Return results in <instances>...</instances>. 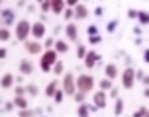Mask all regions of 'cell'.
<instances>
[{
	"mask_svg": "<svg viewBox=\"0 0 149 117\" xmlns=\"http://www.w3.org/2000/svg\"><path fill=\"white\" fill-rule=\"evenodd\" d=\"M93 87H95V77L93 76H89V74H79V76L76 77V89L79 93L89 95V93L93 91Z\"/></svg>",
	"mask_w": 149,
	"mask_h": 117,
	"instance_id": "obj_1",
	"label": "cell"
},
{
	"mask_svg": "<svg viewBox=\"0 0 149 117\" xmlns=\"http://www.w3.org/2000/svg\"><path fill=\"white\" fill-rule=\"evenodd\" d=\"M30 29H32V25H30L26 19L17 21V25H15V38H17L19 42H26V38L30 36Z\"/></svg>",
	"mask_w": 149,
	"mask_h": 117,
	"instance_id": "obj_2",
	"label": "cell"
},
{
	"mask_svg": "<svg viewBox=\"0 0 149 117\" xmlns=\"http://www.w3.org/2000/svg\"><path fill=\"white\" fill-rule=\"evenodd\" d=\"M62 91H64V95H70L74 96L76 95V77H74L72 72H66L64 77H62Z\"/></svg>",
	"mask_w": 149,
	"mask_h": 117,
	"instance_id": "obj_3",
	"label": "cell"
},
{
	"mask_svg": "<svg viewBox=\"0 0 149 117\" xmlns=\"http://www.w3.org/2000/svg\"><path fill=\"white\" fill-rule=\"evenodd\" d=\"M134 81H136V70L128 66V68L121 74V83H123L125 89H132L134 87Z\"/></svg>",
	"mask_w": 149,
	"mask_h": 117,
	"instance_id": "obj_4",
	"label": "cell"
},
{
	"mask_svg": "<svg viewBox=\"0 0 149 117\" xmlns=\"http://www.w3.org/2000/svg\"><path fill=\"white\" fill-rule=\"evenodd\" d=\"M93 102H95V106L98 108V110H104V108L108 106V95H106L104 91H96L95 95H93Z\"/></svg>",
	"mask_w": 149,
	"mask_h": 117,
	"instance_id": "obj_5",
	"label": "cell"
},
{
	"mask_svg": "<svg viewBox=\"0 0 149 117\" xmlns=\"http://www.w3.org/2000/svg\"><path fill=\"white\" fill-rule=\"evenodd\" d=\"M58 53L55 51V49H45V53H44V57H40V62H45V64H49V66H53L55 62L58 61Z\"/></svg>",
	"mask_w": 149,
	"mask_h": 117,
	"instance_id": "obj_6",
	"label": "cell"
},
{
	"mask_svg": "<svg viewBox=\"0 0 149 117\" xmlns=\"http://www.w3.org/2000/svg\"><path fill=\"white\" fill-rule=\"evenodd\" d=\"M30 34H32L36 40H42V38L45 36V25H44V23H40V21H36L32 25V29H30Z\"/></svg>",
	"mask_w": 149,
	"mask_h": 117,
	"instance_id": "obj_7",
	"label": "cell"
},
{
	"mask_svg": "<svg viewBox=\"0 0 149 117\" xmlns=\"http://www.w3.org/2000/svg\"><path fill=\"white\" fill-rule=\"evenodd\" d=\"M83 61H85V68L91 70V68H95L96 62L100 61V55H98L96 51H87V57H85Z\"/></svg>",
	"mask_w": 149,
	"mask_h": 117,
	"instance_id": "obj_8",
	"label": "cell"
},
{
	"mask_svg": "<svg viewBox=\"0 0 149 117\" xmlns=\"http://www.w3.org/2000/svg\"><path fill=\"white\" fill-rule=\"evenodd\" d=\"M77 36H79V30H77L76 23H68L66 25V38L70 42H77Z\"/></svg>",
	"mask_w": 149,
	"mask_h": 117,
	"instance_id": "obj_9",
	"label": "cell"
},
{
	"mask_svg": "<svg viewBox=\"0 0 149 117\" xmlns=\"http://www.w3.org/2000/svg\"><path fill=\"white\" fill-rule=\"evenodd\" d=\"M19 72H21V76H30L34 72V64L30 61H26V58H23L19 62Z\"/></svg>",
	"mask_w": 149,
	"mask_h": 117,
	"instance_id": "obj_10",
	"label": "cell"
},
{
	"mask_svg": "<svg viewBox=\"0 0 149 117\" xmlns=\"http://www.w3.org/2000/svg\"><path fill=\"white\" fill-rule=\"evenodd\" d=\"M25 49L30 53V55H40L44 47H42L40 42H25Z\"/></svg>",
	"mask_w": 149,
	"mask_h": 117,
	"instance_id": "obj_11",
	"label": "cell"
},
{
	"mask_svg": "<svg viewBox=\"0 0 149 117\" xmlns=\"http://www.w3.org/2000/svg\"><path fill=\"white\" fill-rule=\"evenodd\" d=\"M104 72H106V77H108V79H115L117 76H119V68H117L115 64H113V62H109V64H106V68H104Z\"/></svg>",
	"mask_w": 149,
	"mask_h": 117,
	"instance_id": "obj_12",
	"label": "cell"
},
{
	"mask_svg": "<svg viewBox=\"0 0 149 117\" xmlns=\"http://www.w3.org/2000/svg\"><path fill=\"white\" fill-rule=\"evenodd\" d=\"M13 83H15V77H13V74H10V72L4 74L2 79H0V87H2V89H11Z\"/></svg>",
	"mask_w": 149,
	"mask_h": 117,
	"instance_id": "obj_13",
	"label": "cell"
},
{
	"mask_svg": "<svg viewBox=\"0 0 149 117\" xmlns=\"http://www.w3.org/2000/svg\"><path fill=\"white\" fill-rule=\"evenodd\" d=\"M87 15H89V10L83 6V4H77L76 10H74V17L79 21V19H87Z\"/></svg>",
	"mask_w": 149,
	"mask_h": 117,
	"instance_id": "obj_14",
	"label": "cell"
},
{
	"mask_svg": "<svg viewBox=\"0 0 149 117\" xmlns=\"http://www.w3.org/2000/svg\"><path fill=\"white\" fill-rule=\"evenodd\" d=\"M64 10H66V4H64V0H53L51 2V11L53 13H64Z\"/></svg>",
	"mask_w": 149,
	"mask_h": 117,
	"instance_id": "obj_15",
	"label": "cell"
},
{
	"mask_svg": "<svg viewBox=\"0 0 149 117\" xmlns=\"http://www.w3.org/2000/svg\"><path fill=\"white\" fill-rule=\"evenodd\" d=\"M57 89H58V81L57 79H53L51 83L45 87V96H49V98H53L55 96V93H57Z\"/></svg>",
	"mask_w": 149,
	"mask_h": 117,
	"instance_id": "obj_16",
	"label": "cell"
},
{
	"mask_svg": "<svg viewBox=\"0 0 149 117\" xmlns=\"http://www.w3.org/2000/svg\"><path fill=\"white\" fill-rule=\"evenodd\" d=\"M13 106L19 108V110H26V108H29V100H26L25 96H15L13 98Z\"/></svg>",
	"mask_w": 149,
	"mask_h": 117,
	"instance_id": "obj_17",
	"label": "cell"
},
{
	"mask_svg": "<svg viewBox=\"0 0 149 117\" xmlns=\"http://www.w3.org/2000/svg\"><path fill=\"white\" fill-rule=\"evenodd\" d=\"M123 111H125V102H123V98H117L115 100V108H113V114H115L117 117H121Z\"/></svg>",
	"mask_w": 149,
	"mask_h": 117,
	"instance_id": "obj_18",
	"label": "cell"
},
{
	"mask_svg": "<svg viewBox=\"0 0 149 117\" xmlns=\"http://www.w3.org/2000/svg\"><path fill=\"white\" fill-rule=\"evenodd\" d=\"M55 51H57V53H66V51H68V44L62 42V40H57V42H55Z\"/></svg>",
	"mask_w": 149,
	"mask_h": 117,
	"instance_id": "obj_19",
	"label": "cell"
},
{
	"mask_svg": "<svg viewBox=\"0 0 149 117\" xmlns=\"http://www.w3.org/2000/svg\"><path fill=\"white\" fill-rule=\"evenodd\" d=\"M111 89H113V81L111 79H108V77H104V79H102L100 81V91H111Z\"/></svg>",
	"mask_w": 149,
	"mask_h": 117,
	"instance_id": "obj_20",
	"label": "cell"
},
{
	"mask_svg": "<svg viewBox=\"0 0 149 117\" xmlns=\"http://www.w3.org/2000/svg\"><path fill=\"white\" fill-rule=\"evenodd\" d=\"M77 117H91L87 104H79V108H77Z\"/></svg>",
	"mask_w": 149,
	"mask_h": 117,
	"instance_id": "obj_21",
	"label": "cell"
},
{
	"mask_svg": "<svg viewBox=\"0 0 149 117\" xmlns=\"http://www.w3.org/2000/svg\"><path fill=\"white\" fill-rule=\"evenodd\" d=\"M10 38H11V32L6 29V26H2V29H0V42H8Z\"/></svg>",
	"mask_w": 149,
	"mask_h": 117,
	"instance_id": "obj_22",
	"label": "cell"
},
{
	"mask_svg": "<svg viewBox=\"0 0 149 117\" xmlns=\"http://www.w3.org/2000/svg\"><path fill=\"white\" fill-rule=\"evenodd\" d=\"M64 72V64H62V61H57L53 64V74H57V76H61V74Z\"/></svg>",
	"mask_w": 149,
	"mask_h": 117,
	"instance_id": "obj_23",
	"label": "cell"
},
{
	"mask_svg": "<svg viewBox=\"0 0 149 117\" xmlns=\"http://www.w3.org/2000/svg\"><path fill=\"white\" fill-rule=\"evenodd\" d=\"M53 100H55V102H57V104H61V102H62V100H64V91H62V89H61V87H58V89H57V93H55V96H53Z\"/></svg>",
	"mask_w": 149,
	"mask_h": 117,
	"instance_id": "obj_24",
	"label": "cell"
},
{
	"mask_svg": "<svg viewBox=\"0 0 149 117\" xmlns=\"http://www.w3.org/2000/svg\"><path fill=\"white\" fill-rule=\"evenodd\" d=\"M34 115H36V110H30V108L19 110V117H34Z\"/></svg>",
	"mask_w": 149,
	"mask_h": 117,
	"instance_id": "obj_25",
	"label": "cell"
},
{
	"mask_svg": "<svg viewBox=\"0 0 149 117\" xmlns=\"http://www.w3.org/2000/svg\"><path fill=\"white\" fill-rule=\"evenodd\" d=\"M2 15H4V17H8L6 19V25H11V23H13V11H11V10H4Z\"/></svg>",
	"mask_w": 149,
	"mask_h": 117,
	"instance_id": "obj_26",
	"label": "cell"
},
{
	"mask_svg": "<svg viewBox=\"0 0 149 117\" xmlns=\"http://www.w3.org/2000/svg\"><path fill=\"white\" fill-rule=\"evenodd\" d=\"M138 19H140V23L147 25V23H149V13H147V11H138Z\"/></svg>",
	"mask_w": 149,
	"mask_h": 117,
	"instance_id": "obj_27",
	"label": "cell"
},
{
	"mask_svg": "<svg viewBox=\"0 0 149 117\" xmlns=\"http://www.w3.org/2000/svg\"><path fill=\"white\" fill-rule=\"evenodd\" d=\"M87 34H89V38L91 36H98V26L96 25H89L87 26Z\"/></svg>",
	"mask_w": 149,
	"mask_h": 117,
	"instance_id": "obj_28",
	"label": "cell"
},
{
	"mask_svg": "<svg viewBox=\"0 0 149 117\" xmlns=\"http://www.w3.org/2000/svg\"><path fill=\"white\" fill-rule=\"evenodd\" d=\"M26 95H30V96H36L38 95V87H36V85H26Z\"/></svg>",
	"mask_w": 149,
	"mask_h": 117,
	"instance_id": "obj_29",
	"label": "cell"
},
{
	"mask_svg": "<svg viewBox=\"0 0 149 117\" xmlns=\"http://www.w3.org/2000/svg\"><path fill=\"white\" fill-rule=\"evenodd\" d=\"M87 57V47L85 45H77V58H85Z\"/></svg>",
	"mask_w": 149,
	"mask_h": 117,
	"instance_id": "obj_30",
	"label": "cell"
},
{
	"mask_svg": "<svg viewBox=\"0 0 149 117\" xmlns=\"http://www.w3.org/2000/svg\"><path fill=\"white\" fill-rule=\"evenodd\" d=\"M85 93H79V91H76V95H74V100H76L77 104H83V100H85Z\"/></svg>",
	"mask_w": 149,
	"mask_h": 117,
	"instance_id": "obj_31",
	"label": "cell"
},
{
	"mask_svg": "<svg viewBox=\"0 0 149 117\" xmlns=\"http://www.w3.org/2000/svg\"><path fill=\"white\" fill-rule=\"evenodd\" d=\"M117 19H111V21L108 23V32H115V29H117Z\"/></svg>",
	"mask_w": 149,
	"mask_h": 117,
	"instance_id": "obj_32",
	"label": "cell"
},
{
	"mask_svg": "<svg viewBox=\"0 0 149 117\" xmlns=\"http://www.w3.org/2000/svg\"><path fill=\"white\" fill-rule=\"evenodd\" d=\"M40 68H42V72H45V74H49V72H53V66H49V64H45V62H40Z\"/></svg>",
	"mask_w": 149,
	"mask_h": 117,
	"instance_id": "obj_33",
	"label": "cell"
},
{
	"mask_svg": "<svg viewBox=\"0 0 149 117\" xmlns=\"http://www.w3.org/2000/svg\"><path fill=\"white\" fill-rule=\"evenodd\" d=\"M25 95H26L25 87H15V96H25Z\"/></svg>",
	"mask_w": 149,
	"mask_h": 117,
	"instance_id": "obj_34",
	"label": "cell"
},
{
	"mask_svg": "<svg viewBox=\"0 0 149 117\" xmlns=\"http://www.w3.org/2000/svg\"><path fill=\"white\" fill-rule=\"evenodd\" d=\"M62 15H64V19H68V21H70V19L74 17V10H70V8H66V10H64V13H62Z\"/></svg>",
	"mask_w": 149,
	"mask_h": 117,
	"instance_id": "obj_35",
	"label": "cell"
},
{
	"mask_svg": "<svg viewBox=\"0 0 149 117\" xmlns=\"http://www.w3.org/2000/svg\"><path fill=\"white\" fill-rule=\"evenodd\" d=\"M89 42H91L93 45H96V44H100V42H102V36H100V34H98V36H91V38H89Z\"/></svg>",
	"mask_w": 149,
	"mask_h": 117,
	"instance_id": "obj_36",
	"label": "cell"
},
{
	"mask_svg": "<svg viewBox=\"0 0 149 117\" xmlns=\"http://www.w3.org/2000/svg\"><path fill=\"white\" fill-rule=\"evenodd\" d=\"M40 8H42V11H51V2H42Z\"/></svg>",
	"mask_w": 149,
	"mask_h": 117,
	"instance_id": "obj_37",
	"label": "cell"
},
{
	"mask_svg": "<svg viewBox=\"0 0 149 117\" xmlns=\"http://www.w3.org/2000/svg\"><path fill=\"white\" fill-rule=\"evenodd\" d=\"M55 42H57V40H55V38H45V47H51V45H55Z\"/></svg>",
	"mask_w": 149,
	"mask_h": 117,
	"instance_id": "obj_38",
	"label": "cell"
},
{
	"mask_svg": "<svg viewBox=\"0 0 149 117\" xmlns=\"http://www.w3.org/2000/svg\"><path fill=\"white\" fill-rule=\"evenodd\" d=\"M146 110H147V108H140L138 111H134V114H132V117H142L143 114H146Z\"/></svg>",
	"mask_w": 149,
	"mask_h": 117,
	"instance_id": "obj_39",
	"label": "cell"
},
{
	"mask_svg": "<svg viewBox=\"0 0 149 117\" xmlns=\"http://www.w3.org/2000/svg\"><path fill=\"white\" fill-rule=\"evenodd\" d=\"M64 4H66V6L70 8V10H72V8H74V6H77V4H79V2H77V0H66Z\"/></svg>",
	"mask_w": 149,
	"mask_h": 117,
	"instance_id": "obj_40",
	"label": "cell"
},
{
	"mask_svg": "<svg viewBox=\"0 0 149 117\" xmlns=\"http://www.w3.org/2000/svg\"><path fill=\"white\" fill-rule=\"evenodd\" d=\"M8 57V49L6 47H0V58H6Z\"/></svg>",
	"mask_w": 149,
	"mask_h": 117,
	"instance_id": "obj_41",
	"label": "cell"
},
{
	"mask_svg": "<svg viewBox=\"0 0 149 117\" xmlns=\"http://www.w3.org/2000/svg\"><path fill=\"white\" fill-rule=\"evenodd\" d=\"M143 76H146L143 70H136V79H143Z\"/></svg>",
	"mask_w": 149,
	"mask_h": 117,
	"instance_id": "obj_42",
	"label": "cell"
},
{
	"mask_svg": "<svg viewBox=\"0 0 149 117\" xmlns=\"http://www.w3.org/2000/svg\"><path fill=\"white\" fill-rule=\"evenodd\" d=\"M128 17H130V19L138 17V11H136V10H128Z\"/></svg>",
	"mask_w": 149,
	"mask_h": 117,
	"instance_id": "obj_43",
	"label": "cell"
},
{
	"mask_svg": "<svg viewBox=\"0 0 149 117\" xmlns=\"http://www.w3.org/2000/svg\"><path fill=\"white\" fill-rule=\"evenodd\" d=\"M117 95H119V91H117V89L113 87L111 91H109V96H111V98H117Z\"/></svg>",
	"mask_w": 149,
	"mask_h": 117,
	"instance_id": "obj_44",
	"label": "cell"
},
{
	"mask_svg": "<svg viewBox=\"0 0 149 117\" xmlns=\"http://www.w3.org/2000/svg\"><path fill=\"white\" fill-rule=\"evenodd\" d=\"M143 62H147V64H149V49L143 51Z\"/></svg>",
	"mask_w": 149,
	"mask_h": 117,
	"instance_id": "obj_45",
	"label": "cell"
},
{
	"mask_svg": "<svg viewBox=\"0 0 149 117\" xmlns=\"http://www.w3.org/2000/svg\"><path fill=\"white\" fill-rule=\"evenodd\" d=\"M87 108H89V114H91V111H96V110H98L95 104H87Z\"/></svg>",
	"mask_w": 149,
	"mask_h": 117,
	"instance_id": "obj_46",
	"label": "cell"
},
{
	"mask_svg": "<svg viewBox=\"0 0 149 117\" xmlns=\"http://www.w3.org/2000/svg\"><path fill=\"white\" fill-rule=\"evenodd\" d=\"M102 13H104V10H102V8L98 6V8H96V10H95V15H98V17H100Z\"/></svg>",
	"mask_w": 149,
	"mask_h": 117,
	"instance_id": "obj_47",
	"label": "cell"
},
{
	"mask_svg": "<svg viewBox=\"0 0 149 117\" xmlns=\"http://www.w3.org/2000/svg\"><path fill=\"white\" fill-rule=\"evenodd\" d=\"M142 83L146 85V87H149V76H143V79H142Z\"/></svg>",
	"mask_w": 149,
	"mask_h": 117,
	"instance_id": "obj_48",
	"label": "cell"
},
{
	"mask_svg": "<svg viewBox=\"0 0 149 117\" xmlns=\"http://www.w3.org/2000/svg\"><path fill=\"white\" fill-rule=\"evenodd\" d=\"M6 110H8V111L13 110V102H8V104H6Z\"/></svg>",
	"mask_w": 149,
	"mask_h": 117,
	"instance_id": "obj_49",
	"label": "cell"
},
{
	"mask_svg": "<svg viewBox=\"0 0 149 117\" xmlns=\"http://www.w3.org/2000/svg\"><path fill=\"white\" fill-rule=\"evenodd\" d=\"M143 96H146V98H149V87L143 89Z\"/></svg>",
	"mask_w": 149,
	"mask_h": 117,
	"instance_id": "obj_50",
	"label": "cell"
},
{
	"mask_svg": "<svg viewBox=\"0 0 149 117\" xmlns=\"http://www.w3.org/2000/svg\"><path fill=\"white\" fill-rule=\"evenodd\" d=\"M142 117H149V110H146V114H143Z\"/></svg>",
	"mask_w": 149,
	"mask_h": 117,
	"instance_id": "obj_51",
	"label": "cell"
}]
</instances>
